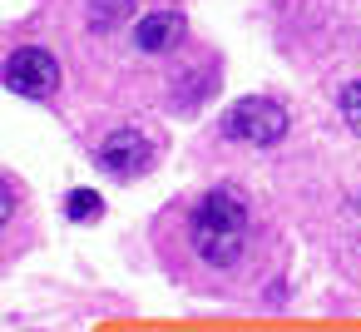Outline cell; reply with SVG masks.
<instances>
[{"mask_svg": "<svg viewBox=\"0 0 361 332\" xmlns=\"http://www.w3.org/2000/svg\"><path fill=\"white\" fill-rule=\"evenodd\" d=\"M0 80L20 100H50L60 90V65L45 45H16L6 55V65H0Z\"/></svg>", "mask_w": 361, "mask_h": 332, "instance_id": "obj_3", "label": "cell"}, {"mask_svg": "<svg viewBox=\"0 0 361 332\" xmlns=\"http://www.w3.org/2000/svg\"><path fill=\"white\" fill-rule=\"evenodd\" d=\"M223 139L247 144V149H272L287 139V109L267 95H247L238 105H228L223 114Z\"/></svg>", "mask_w": 361, "mask_h": 332, "instance_id": "obj_2", "label": "cell"}, {"mask_svg": "<svg viewBox=\"0 0 361 332\" xmlns=\"http://www.w3.org/2000/svg\"><path fill=\"white\" fill-rule=\"evenodd\" d=\"M94 159H99V169H104L109 179H139V174L154 164V139H149L139 124H124V129H114V134L94 149Z\"/></svg>", "mask_w": 361, "mask_h": 332, "instance_id": "obj_4", "label": "cell"}, {"mask_svg": "<svg viewBox=\"0 0 361 332\" xmlns=\"http://www.w3.org/2000/svg\"><path fill=\"white\" fill-rule=\"evenodd\" d=\"M85 20H90V30H99V35H109V30H119L124 20H129V11H134V0H85Z\"/></svg>", "mask_w": 361, "mask_h": 332, "instance_id": "obj_6", "label": "cell"}, {"mask_svg": "<svg viewBox=\"0 0 361 332\" xmlns=\"http://www.w3.org/2000/svg\"><path fill=\"white\" fill-rule=\"evenodd\" d=\"M356 208H361V198H356Z\"/></svg>", "mask_w": 361, "mask_h": 332, "instance_id": "obj_9", "label": "cell"}, {"mask_svg": "<svg viewBox=\"0 0 361 332\" xmlns=\"http://www.w3.org/2000/svg\"><path fill=\"white\" fill-rule=\"evenodd\" d=\"M336 109H341L346 129H356V134H361V80H346V85H341V95H336Z\"/></svg>", "mask_w": 361, "mask_h": 332, "instance_id": "obj_8", "label": "cell"}, {"mask_svg": "<svg viewBox=\"0 0 361 332\" xmlns=\"http://www.w3.org/2000/svg\"><path fill=\"white\" fill-rule=\"evenodd\" d=\"M183 11H173V6H159V11H149V16H139V25H134V50L139 55H169V50H178V40H183Z\"/></svg>", "mask_w": 361, "mask_h": 332, "instance_id": "obj_5", "label": "cell"}, {"mask_svg": "<svg viewBox=\"0 0 361 332\" xmlns=\"http://www.w3.org/2000/svg\"><path fill=\"white\" fill-rule=\"evenodd\" d=\"M99 208H104V198H99L94 189H75V194L65 198V213H70L75 223H94V218H99Z\"/></svg>", "mask_w": 361, "mask_h": 332, "instance_id": "obj_7", "label": "cell"}, {"mask_svg": "<svg viewBox=\"0 0 361 332\" xmlns=\"http://www.w3.org/2000/svg\"><path fill=\"white\" fill-rule=\"evenodd\" d=\"M188 238L208 268H233L247 248V203L233 189H208L188 213Z\"/></svg>", "mask_w": 361, "mask_h": 332, "instance_id": "obj_1", "label": "cell"}]
</instances>
